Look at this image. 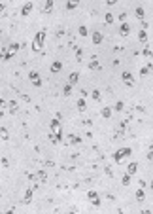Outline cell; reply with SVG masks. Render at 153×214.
Segmentation results:
<instances>
[{"label": "cell", "mask_w": 153, "mask_h": 214, "mask_svg": "<svg viewBox=\"0 0 153 214\" xmlns=\"http://www.w3.org/2000/svg\"><path fill=\"white\" fill-rule=\"evenodd\" d=\"M51 10H53V0H46V4H43V12L51 14Z\"/></svg>", "instance_id": "cell-17"}, {"label": "cell", "mask_w": 153, "mask_h": 214, "mask_svg": "<svg viewBox=\"0 0 153 214\" xmlns=\"http://www.w3.org/2000/svg\"><path fill=\"white\" fill-rule=\"evenodd\" d=\"M151 27H153V25H151Z\"/></svg>", "instance_id": "cell-42"}, {"label": "cell", "mask_w": 153, "mask_h": 214, "mask_svg": "<svg viewBox=\"0 0 153 214\" xmlns=\"http://www.w3.org/2000/svg\"><path fill=\"white\" fill-rule=\"evenodd\" d=\"M129 32H130V25L125 21V23H121V27H119V34H121V36H127Z\"/></svg>", "instance_id": "cell-11"}, {"label": "cell", "mask_w": 153, "mask_h": 214, "mask_svg": "<svg viewBox=\"0 0 153 214\" xmlns=\"http://www.w3.org/2000/svg\"><path fill=\"white\" fill-rule=\"evenodd\" d=\"M4 8H6V6H4V2H0V14L4 12Z\"/></svg>", "instance_id": "cell-38"}, {"label": "cell", "mask_w": 153, "mask_h": 214, "mask_svg": "<svg viewBox=\"0 0 153 214\" xmlns=\"http://www.w3.org/2000/svg\"><path fill=\"white\" fill-rule=\"evenodd\" d=\"M81 55H83V51L80 48H76V57H78V61H81Z\"/></svg>", "instance_id": "cell-33"}, {"label": "cell", "mask_w": 153, "mask_h": 214, "mask_svg": "<svg viewBox=\"0 0 153 214\" xmlns=\"http://www.w3.org/2000/svg\"><path fill=\"white\" fill-rule=\"evenodd\" d=\"M32 195H34V188H28V189L25 191V197H23V203H25V205H28V203L32 201Z\"/></svg>", "instance_id": "cell-9"}, {"label": "cell", "mask_w": 153, "mask_h": 214, "mask_svg": "<svg viewBox=\"0 0 153 214\" xmlns=\"http://www.w3.org/2000/svg\"><path fill=\"white\" fill-rule=\"evenodd\" d=\"M87 197H89V201L93 203L95 207H100V203H102V201H100V197H98V193H96L95 189H89V191H87Z\"/></svg>", "instance_id": "cell-5"}, {"label": "cell", "mask_w": 153, "mask_h": 214, "mask_svg": "<svg viewBox=\"0 0 153 214\" xmlns=\"http://www.w3.org/2000/svg\"><path fill=\"white\" fill-rule=\"evenodd\" d=\"M121 78H123V84H125L127 87H132V85H134V76L130 74V72H123Z\"/></svg>", "instance_id": "cell-6"}, {"label": "cell", "mask_w": 153, "mask_h": 214, "mask_svg": "<svg viewBox=\"0 0 153 214\" xmlns=\"http://www.w3.org/2000/svg\"><path fill=\"white\" fill-rule=\"evenodd\" d=\"M136 171H138V163H136V161L129 163V167H127V174H129V176H134Z\"/></svg>", "instance_id": "cell-8"}, {"label": "cell", "mask_w": 153, "mask_h": 214, "mask_svg": "<svg viewBox=\"0 0 153 214\" xmlns=\"http://www.w3.org/2000/svg\"><path fill=\"white\" fill-rule=\"evenodd\" d=\"M6 214H13V208H12V210H8V212H6Z\"/></svg>", "instance_id": "cell-39"}, {"label": "cell", "mask_w": 153, "mask_h": 214, "mask_svg": "<svg viewBox=\"0 0 153 214\" xmlns=\"http://www.w3.org/2000/svg\"><path fill=\"white\" fill-rule=\"evenodd\" d=\"M78 82H80V72H72V74L68 76V84H70V85H76Z\"/></svg>", "instance_id": "cell-12"}, {"label": "cell", "mask_w": 153, "mask_h": 214, "mask_svg": "<svg viewBox=\"0 0 153 214\" xmlns=\"http://www.w3.org/2000/svg\"><path fill=\"white\" fill-rule=\"evenodd\" d=\"M8 108H9V112H12V114H15V112L19 110V104L15 103V100H9V103H8Z\"/></svg>", "instance_id": "cell-15"}, {"label": "cell", "mask_w": 153, "mask_h": 214, "mask_svg": "<svg viewBox=\"0 0 153 214\" xmlns=\"http://www.w3.org/2000/svg\"><path fill=\"white\" fill-rule=\"evenodd\" d=\"M138 40H140L142 44H146V42H147V32H146L144 29H142V30L138 32Z\"/></svg>", "instance_id": "cell-16"}, {"label": "cell", "mask_w": 153, "mask_h": 214, "mask_svg": "<svg viewBox=\"0 0 153 214\" xmlns=\"http://www.w3.org/2000/svg\"><path fill=\"white\" fill-rule=\"evenodd\" d=\"M123 108H125V103H123V100H117L115 106H114V110H115V112H121Z\"/></svg>", "instance_id": "cell-25"}, {"label": "cell", "mask_w": 153, "mask_h": 214, "mask_svg": "<svg viewBox=\"0 0 153 214\" xmlns=\"http://www.w3.org/2000/svg\"><path fill=\"white\" fill-rule=\"evenodd\" d=\"M130 154H132V148H129V146H125V148H119V150L114 154V161H115V163H121L125 157H129Z\"/></svg>", "instance_id": "cell-3"}, {"label": "cell", "mask_w": 153, "mask_h": 214, "mask_svg": "<svg viewBox=\"0 0 153 214\" xmlns=\"http://www.w3.org/2000/svg\"><path fill=\"white\" fill-rule=\"evenodd\" d=\"M100 116H102L104 119H110V118H112V108H110V106H104V108L100 110Z\"/></svg>", "instance_id": "cell-13"}, {"label": "cell", "mask_w": 153, "mask_h": 214, "mask_svg": "<svg viewBox=\"0 0 153 214\" xmlns=\"http://www.w3.org/2000/svg\"><path fill=\"white\" fill-rule=\"evenodd\" d=\"M32 8H34V4H32V2H27L23 8H21V17H28V14L32 12Z\"/></svg>", "instance_id": "cell-7"}, {"label": "cell", "mask_w": 153, "mask_h": 214, "mask_svg": "<svg viewBox=\"0 0 153 214\" xmlns=\"http://www.w3.org/2000/svg\"><path fill=\"white\" fill-rule=\"evenodd\" d=\"M149 188H151V189H153V180H151V182H149Z\"/></svg>", "instance_id": "cell-40"}, {"label": "cell", "mask_w": 153, "mask_h": 214, "mask_svg": "<svg viewBox=\"0 0 153 214\" xmlns=\"http://www.w3.org/2000/svg\"><path fill=\"white\" fill-rule=\"evenodd\" d=\"M106 4L108 6H114V4H117V0H106Z\"/></svg>", "instance_id": "cell-35"}, {"label": "cell", "mask_w": 153, "mask_h": 214, "mask_svg": "<svg viewBox=\"0 0 153 214\" xmlns=\"http://www.w3.org/2000/svg\"><path fill=\"white\" fill-rule=\"evenodd\" d=\"M28 80H30V84L34 87H42V78H40V74L36 70H30L28 72Z\"/></svg>", "instance_id": "cell-4"}, {"label": "cell", "mask_w": 153, "mask_h": 214, "mask_svg": "<svg viewBox=\"0 0 153 214\" xmlns=\"http://www.w3.org/2000/svg\"><path fill=\"white\" fill-rule=\"evenodd\" d=\"M147 159H149V161H153V150H151V152L147 154Z\"/></svg>", "instance_id": "cell-37"}, {"label": "cell", "mask_w": 153, "mask_h": 214, "mask_svg": "<svg viewBox=\"0 0 153 214\" xmlns=\"http://www.w3.org/2000/svg\"><path fill=\"white\" fill-rule=\"evenodd\" d=\"M78 32H80V36H87V34H89V30H87V27H85V25H81Z\"/></svg>", "instance_id": "cell-29"}, {"label": "cell", "mask_w": 153, "mask_h": 214, "mask_svg": "<svg viewBox=\"0 0 153 214\" xmlns=\"http://www.w3.org/2000/svg\"><path fill=\"white\" fill-rule=\"evenodd\" d=\"M91 97H93V100H100V99H102V95H100V91H98V89H95V91L91 93Z\"/></svg>", "instance_id": "cell-27"}, {"label": "cell", "mask_w": 153, "mask_h": 214, "mask_svg": "<svg viewBox=\"0 0 153 214\" xmlns=\"http://www.w3.org/2000/svg\"><path fill=\"white\" fill-rule=\"evenodd\" d=\"M78 110H80V112H85V110H87V103H85V99H78Z\"/></svg>", "instance_id": "cell-18"}, {"label": "cell", "mask_w": 153, "mask_h": 214, "mask_svg": "<svg viewBox=\"0 0 153 214\" xmlns=\"http://www.w3.org/2000/svg\"><path fill=\"white\" fill-rule=\"evenodd\" d=\"M89 68H91V70H98V68H100V63H98L96 59H91V63H89Z\"/></svg>", "instance_id": "cell-21"}, {"label": "cell", "mask_w": 153, "mask_h": 214, "mask_svg": "<svg viewBox=\"0 0 153 214\" xmlns=\"http://www.w3.org/2000/svg\"><path fill=\"white\" fill-rule=\"evenodd\" d=\"M61 68H62V63H59V61H55V63H53V64H51V68H49V70H51L53 74H57V72H61Z\"/></svg>", "instance_id": "cell-14"}, {"label": "cell", "mask_w": 153, "mask_h": 214, "mask_svg": "<svg viewBox=\"0 0 153 214\" xmlns=\"http://www.w3.org/2000/svg\"><path fill=\"white\" fill-rule=\"evenodd\" d=\"M142 53H144V57H149V59L153 57V53H151V49H147V48H146L144 51H142Z\"/></svg>", "instance_id": "cell-32"}, {"label": "cell", "mask_w": 153, "mask_h": 214, "mask_svg": "<svg viewBox=\"0 0 153 214\" xmlns=\"http://www.w3.org/2000/svg\"><path fill=\"white\" fill-rule=\"evenodd\" d=\"M0 138H2V140H8L9 138V133H8L6 127H0Z\"/></svg>", "instance_id": "cell-20"}, {"label": "cell", "mask_w": 153, "mask_h": 214, "mask_svg": "<svg viewBox=\"0 0 153 214\" xmlns=\"http://www.w3.org/2000/svg\"><path fill=\"white\" fill-rule=\"evenodd\" d=\"M91 40H93V44H95V46H98V44H102V40H104V36H102V32H93V36H91Z\"/></svg>", "instance_id": "cell-10"}, {"label": "cell", "mask_w": 153, "mask_h": 214, "mask_svg": "<svg viewBox=\"0 0 153 214\" xmlns=\"http://www.w3.org/2000/svg\"><path fill=\"white\" fill-rule=\"evenodd\" d=\"M134 14H136L138 19H144V15H146V12H144V8H142V6H138V8L134 10Z\"/></svg>", "instance_id": "cell-19"}, {"label": "cell", "mask_w": 153, "mask_h": 214, "mask_svg": "<svg viewBox=\"0 0 153 214\" xmlns=\"http://www.w3.org/2000/svg\"><path fill=\"white\" fill-rule=\"evenodd\" d=\"M19 44H9V46L8 48H4L2 49V53H0V59H2V61H9V59H12L13 57V55L19 51Z\"/></svg>", "instance_id": "cell-2"}, {"label": "cell", "mask_w": 153, "mask_h": 214, "mask_svg": "<svg viewBox=\"0 0 153 214\" xmlns=\"http://www.w3.org/2000/svg\"><path fill=\"white\" fill-rule=\"evenodd\" d=\"M68 142H70V144H80L81 138H80V137H76V134H70V137H68Z\"/></svg>", "instance_id": "cell-24"}, {"label": "cell", "mask_w": 153, "mask_h": 214, "mask_svg": "<svg viewBox=\"0 0 153 214\" xmlns=\"http://www.w3.org/2000/svg\"><path fill=\"white\" fill-rule=\"evenodd\" d=\"M70 93H72V85H70V84H66V85H64V89H62V95H66V97H68Z\"/></svg>", "instance_id": "cell-28"}, {"label": "cell", "mask_w": 153, "mask_h": 214, "mask_svg": "<svg viewBox=\"0 0 153 214\" xmlns=\"http://www.w3.org/2000/svg\"><path fill=\"white\" fill-rule=\"evenodd\" d=\"M138 184H140V188H142V189H144V188L147 186V184H146V180H140V182H138Z\"/></svg>", "instance_id": "cell-36"}, {"label": "cell", "mask_w": 153, "mask_h": 214, "mask_svg": "<svg viewBox=\"0 0 153 214\" xmlns=\"http://www.w3.org/2000/svg\"><path fill=\"white\" fill-rule=\"evenodd\" d=\"M36 176L42 180V182H46V180H47V174H46V171H43V169H42V171H38L36 173Z\"/></svg>", "instance_id": "cell-26"}, {"label": "cell", "mask_w": 153, "mask_h": 214, "mask_svg": "<svg viewBox=\"0 0 153 214\" xmlns=\"http://www.w3.org/2000/svg\"><path fill=\"white\" fill-rule=\"evenodd\" d=\"M144 199H146V193H144V189H142V188H140V189L136 191V201H140V203H142V201H144Z\"/></svg>", "instance_id": "cell-22"}, {"label": "cell", "mask_w": 153, "mask_h": 214, "mask_svg": "<svg viewBox=\"0 0 153 214\" xmlns=\"http://www.w3.org/2000/svg\"><path fill=\"white\" fill-rule=\"evenodd\" d=\"M0 214H2V212H0Z\"/></svg>", "instance_id": "cell-41"}, {"label": "cell", "mask_w": 153, "mask_h": 214, "mask_svg": "<svg viewBox=\"0 0 153 214\" xmlns=\"http://www.w3.org/2000/svg\"><path fill=\"white\" fill-rule=\"evenodd\" d=\"M78 4H80V0H68V2H66V10H74Z\"/></svg>", "instance_id": "cell-23"}, {"label": "cell", "mask_w": 153, "mask_h": 214, "mask_svg": "<svg viewBox=\"0 0 153 214\" xmlns=\"http://www.w3.org/2000/svg\"><path fill=\"white\" fill-rule=\"evenodd\" d=\"M121 182H123V186H129V184H130V176H129V174H123V180H121Z\"/></svg>", "instance_id": "cell-31"}, {"label": "cell", "mask_w": 153, "mask_h": 214, "mask_svg": "<svg viewBox=\"0 0 153 214\" xmlns=\"http://www.w3.org/2000/svg\"><path fill=\"white\" fill-rule=\"evenodd\" d=\"M104 21H106L108 25H112V23H114V15H112V14H106V15H104Z\"/></svg>", "instance_id": "cell-30"}, {"label": "cell", "mask_w": 153, "mask_h": 214, "mask_svg": "<svg viewBox=\"0 0 153 214\" xmlns=\"http://www.w3.org/2000/svg\"><path fill=\"white\" fill-rule=\"evenodd\" d=\"M125 19H127V14H125V12H123V14H121V15H119V21H121V23H125Z\"/></svg>", "instance_id": "cell-34"}, {"label": "cell", "mask_w": 153, "mask_h": 214, "mask_svg": "<svg viewBox=\"0 0 153 214\" xmlns=\"http://www.w3.org/2000/svg\"><path fill=\"white\" fill-rule=\"evenodd\" d=\"M43 44H46V30H38L32 40V51H42Z\"/></svg>", "instance_id": "cell-1"}]
</instances>
